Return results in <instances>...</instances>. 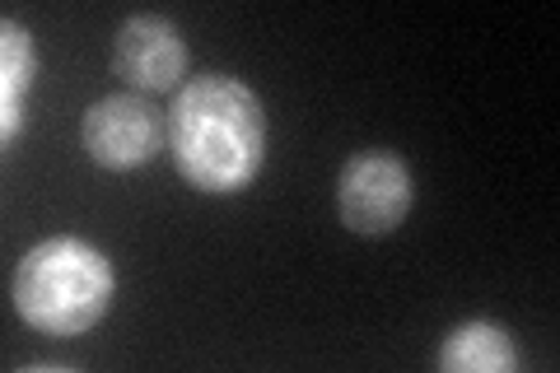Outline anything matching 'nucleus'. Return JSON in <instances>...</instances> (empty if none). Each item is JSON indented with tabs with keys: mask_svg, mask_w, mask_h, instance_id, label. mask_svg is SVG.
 <instances>
[{
	"mask_svg": "<svg viewBox=\"0 0 560 373\" xmlns=\"http://www.w3.org/2000/svg\"><path fill=\"white\" fill-rule=\"evenodd\" d=\"M168 159L206 197L243 191L267 164V108L234 75H197L173 94Z\"/></svg>",
	"mask_w": 560,
	"mask_h": 373,
	"instance_id": "nucleus-1",
	"label": "nucleus"
},
{
	"mask_svg": "<svg viewBox=\"0 0 560 373\" xmlns=\"http://www.w3.org/2000/svg\"><path fill=\"white\" fill-rule=\"evenodd\" d=\"M117 294L113 261L98 253L90 238L57 234L28 247L14 266L10 299L14 313L24 317L33 331L47 336H80L94 323H103Z\"/></svg>",
	"mask_w": 560,
	"mask_h": 373,
	"instance_id": "nucleus-2",
	"label": "nucleus"
},
{
	"mask_svg": "<svg viewBox=\"0 0 560 373\" xmlns=\"http://www.w3.org/2000/svg\"><path fill=\"white\" fill-rule=\"evenodd\" d=\"M411 201H416L411 168L393 150H364L355 159H346V168L337 177V210L350 234H364V238L393 234L411 215Z\"/></svg>",
	"mask_w": 560,
	"mask_h": 373,
	"instance_id": "nucleus-3",
	"label": "nucleus"
},
{
	"mask_svg": "<svg viewBox=\"0 0 560 373\" xmlns=\"http://www.w3.org/2000/svg\"><path fill=\"white\" fill-rule=\"evenodd\" d=\"M80 140H84V154L98 168L131 173V168H145L164 150L168 121L145 94H108L84 113Z\"/></svg>",
	"mask_w": 560,
	"mask_h": 373,
	"instance_id": "nucleus-4",
	"label": "nucleus"
},
{
	"mask_svg": "<svg viewBox=\"0 0 560 373\" xmlns=\"http://www.w3.org/2000/svg\"><path fill=\"white\" fill-rule=\"evenodd\" d=\"M113 70L140 94H168L183 89L187 75V43L164 14H131L113 38Z\"/></svg>",
	"mask_w": 560,
	"mask_h": 373,
	"instance_id": "nucleus-5",
	"label": "nucleus"
},
{
	"mask_svg": "<svg viewBox=\"0 0 560 373\" xmlns=\"http://www.w3.org/2000/svg\"><path fill=\"white\" fill-rule=\"evenodd\" d=\"M434 369L440 373H514L518 350L504 327L477 317V323H463L444 336V346L434 350Z\"/></svg>",
	"mask_w": 560,
	"mask_h": 373,
	"instance_id": "nucleus-6",
	"label": "nucleus"
},
{
	"mask_svg": "<svg viewBox=\"0 0 560 373\" xmlns=\"http://www.w3.org/2000/svg\"><path fill=\"white\" fill-rule=\"evenodd\" d=\"M0 33H5V43H0V136L10 145L24 131V94L33 84V70H38V57H33L28 28L20 20H5Z\"/></svg>",
	"mask_w": 560,
	"mask_h": 373,
	"instance_id": "nucleus-7",
	"label": "nucleus"
}]
</instances>
